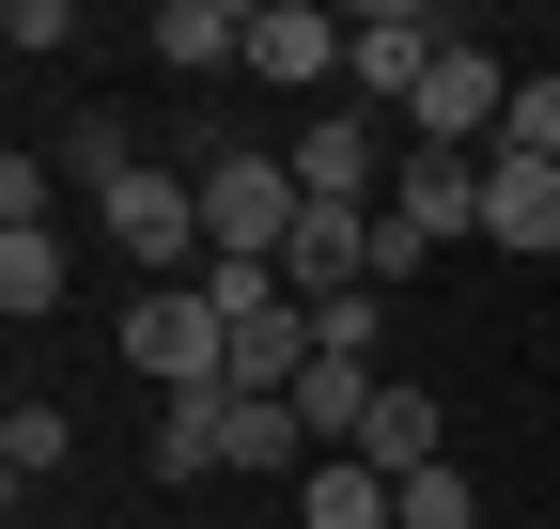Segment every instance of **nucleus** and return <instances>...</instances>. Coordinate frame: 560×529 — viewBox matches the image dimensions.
Masks as SVG:
<instances>
[{
    "label": "nucleus",
    "mask_w": 560,
    "mask_h": 529,
    "mask_svg": "<svg viewBox=\"0 0 560 529\" xmlns=\"http://www.w3.org/2000/svg\"><path fill=\"white\" fill-rule=\"evenodd\" d=\"M219 358H234V327H219V296H202V281H140V296H125V374L156 389V405H187V389H234Z\"/></svg>",
    "instance_id": "f257e3e1"
},
{
    "label": "nucleus",
    "mask_w": 560,
    "mask_h": 529,
    "mask_svg": "<svg viewBox=\"0 0 560 529\" xmlns=\"http://www.w3.org/2000/svg\"><path fill=\"white\" fill-rule=\"evenodd\" d=\"M312 219L296 156H202V264H280Z\"/></svg>",
    "instance_id": "f03ea898"
},
{
    "label": "nucleus",
    "mask_w": 560,
    "mask_h": 529,
    "mask_svg": "<svg viewBox=\"0 0 560 529\" xmlns=\"http://www.w3.org/2000/svg\"><path fill=\"white\" fill-rule=\"evenodd\" d=\"M94 219L140 281H202V172H125V187H94Z\"/></svg>",
    "instance_id": "7ed1b4c3"
},
{
    "label": "nucleus",
    "mask_w": 560,
    "mask_h": 529,
    "mask_svg": "<svg viewBox=\"0 0 560 529\" xmlns=\"http://www.w3.org/2000/svg\"><path fill=\"white\" fill-rule=\"evenodd\" d=\"M452 47H467V32L436 16V0H374V16H359V47H342V94H359V109H405Z\"/></svg>",
    "instance_id": "20e7f679"
},
{
    "label": "nucleus",
    "mask_w": 560,
    "mask_h": 529,
    "mask_svg": "<svg viewBox=\"0 0 560 529\" xmlns=\"http://www.w3.org/2000/svg\"><path fill=\"white\" fill-rule=\"evenodd\" d=\"M499 109H514V79H499L482 47H452L436 79L405 94V141H420V156H499Z\"/></svg>",
    "instance_id": "39448f33"
},
{
    "label": "nucleus",
    "mask_w": 560,
    "mask_h": 529,
    "mask_svg": "<svg viewBox=\"0 0 560 529\" xmlns=\"http://www.w3.org/2000/svg\"><path fill=\"white\" fill-rule=\"evenodd\" d=\"M296 187H312V203H359V219H374V203H389V125H374L359 94H342V109H312V125H296Z\"/></svg>",
    "instance_id": "423d86ee"
},
{
    "label": "nucleus",
    "mask_w": 560,
    "mask_h": 529,
    "mask_svg": "<svg viewBox=\"0 0 560 529\" xmlns=\"http://www.w3.org/2000/svg\"><path fill=\"white\" fill-rule=\"evenodd\" d=\"M342 47H359V16H327V0H249V62H265L280 94L342 79Z\"/></svg>",
    "instance_id": "0eeeda50"
},
{
    "label": "nucleus",
    "mask_w": 560,
    "mask_h": 529,
    "mask_svg": "<svg viewBox=\"0 0 560 529\" xmlns=\"http://www.w3.org/2000/svg\"><path fill=\"white\" fill-rule=\"evenodd\" d=\"M359 468H389V483L452 468V405H436L420 374H389V389H374V421H359Z\"/></svg>",
    "instance_id": "6e6552de"
},
{
    "label": "nucleus",
    "mask_w": 560,
    "mask_h": 529,
    "mask_svg": "<svg viewBox=\"0 0 560 529\" xmlns=\"http://www.w3.org/2000/svg\"><path fill=\"white\" fill-rule=\"evenodd\" d=\"M280 281H296L312 311H327V296H359V281H374V219H359V203H312L296 249H280Z\"/></svg>",
    "instance_id": "1a4fd4ad"
},
{
    "label": "nucleus",
    "mask_w": 560,
    "mask_h": 529,
    "mask_svg": "<svg viewBox=\"0 0 560 529\" xmlns=\"http://www.w3.org/2000/svg\"><path fill=\"white\" fill-rule=\"evenodd\" d=\"M296 514L312 529H405V483L359 468V451H312V468H296Z\"/></svg>",
    "instance_id": "9d476101"
},
{
    "label": "nucleus",
    "mask_w": 560,
    "mask_h": 529,
    "mask_svg": "<svg viewBox=\"0 0 560 529\" xmlns=\"http://www.w3.org/2000/svg\"><path fill=\"white\" fill-rule=\"evenodd\" d=\"M482 249H560V172H514V156H482Z\"/></svg>",
    "instance_id": "9b49d317"
},
{
    "label": "nucleus",
    "mask_w": 560,
    "mask_h": 529,
    "mask_svg": "<svg viewBox=\"0 0 560 529\" xmlns=\"http://www.w3.org/2000/svg\"><path fill=\"white\" fill-rule=\"evenodd\" d=\"M202 62H249V0H156V79H202Z\"/></svg>",
    "instance_id": "f8f14e48"
},
{
    "label": "nucleus",
    "mask_w": 560,
    "mask_h": 529,
    "mask_svg": "<svg viewBox=\"0 0 560 529\" xmlns=\"http://www.w3.org/2000/svg\"><path fill=\"white\" fill-rule=\"evenodd\" d=\"M374 389H389V374H359V358H312V374H296V436H327V451H359V421H374Z\"/></svg>",
    "instance_id": "ddd939ff"
},
{
    "label": "nucleus",
    "mask_w": 560,
    "mask_h": 529,
    "mask_svg": "<svg viewBox=\"0 0 560 529\" xmlns=\"http://www.w3.org/2000/svg\"><path fill=\"white\" fill-rule=\"evenodd\" d=\"M140 451H156V483H202V468H219V389L156 405V421H140Z\"/></svg>",
    "instance_id": "4468645a"
},
{
    "label": "nucleus",
    "mask_w": 560,
    "mask_h": 529,
    "mask_svg": "<svg viewBox=\"0 0 560 529\" xmlns=\"http://www.w3.org/2000/svg\"><path fill=\"white\" fill-rule=\"evenodd\" d=\"M296 405H249V389H219V468H296Z\"/></svg>",
    "instance_id": "2eb2a0df"
},
{
    "label": "nucleus",
    "mask_w": 560,
    "mask_h": 529,
    "mask_svg": "<svg viewBox=\"0 0 560 529\" xmlns=\"http://www.w3.org/2000/svg\"><path fill=\"white\" fill-rule=\"evenodd\" d=\"M499 156H514V172H560V62H529V79H514V109H499Z\"/></svg>",
    "instance_id": "dca6fc26"
},
{
    "label": "nucleus",
    "mask_w": 560,
    "mask_h": 529,
    "mask_svg": "<svg viewBox=\"0 0 560 529\" xmlns=\"http://www.w3.org/2000/svg\"><path fill=\"white\" fill-rule=\"evenodd\" d=\"M62 436H79V421H62L47 389H16V405H0V468H16V498H32V483L62 468Z\"/></svg>",
    "instance_id": "f3484780"
},
{
    "label": "nucleus",
    "mask_w": 560,
    "mask_h": 529,
    "mask_svg": "<svg viewBox=\"0 0 560 529\" xmlns=\"http://www.w3.org/2000/svg\"><path fill=\"white\" fill-rule=\"evenodd\" d=\"M0 311H16V327L62 311V234H0Z\"/></svg>",
    "instance_id": "a211bd4d"
},
{
    "label": "nucleus",
    "mask_w": 560,
    "mask_h": 529,
    "mask_svg": "<svg viewBox=\"0 0 560 529\" xmlns=\"http://www.w3.org/2000/svg\"><path fill=\"white\" fill-rule=\"evenodd\" d=\"M312 343H327V358H359V374H389V281L327 296V311H312Z\"/></svg>",
    "instance_id": "6ab92c4d"
},
{
    "label": "nucleus",
    "mask_w": 560,
    "mask_h": 529,
    "mask_svg": "<svg viewBox=\"0 0 560 529\" xmlns=\"http://www.w3.org/2000/svg\"><path fill=\"white\" fill-rule=\"evenodd\" d=\"M62 172H79V187H125L140 156H125V125H109V109H79V125H62Z\"/></svg>",
    "instance_id": "aec40b11"
},
{
    "label": "nucleus",
    "mask_w": 560,
    "mask_h": 529,
    "mask_svg": "<svg viewBox=\"0 0 560 529\" xmlns=\"http://www.w3.org/2000/svg\"><path fill=\"white\" fill-rule=\"evenodd\" d=\"M405 529H482V483H467V468H420V483H405Z\"/></svg>",
    "instance_id": "412c9836"
},
{
    "label": "nucleus",
    "mask_w": 560,
    "mask_h": 529,
    "mask_svg": "<svg viewBox=\"0 0 560 529\" xmlns=\"http://www.w3.org/2000/svg\"><path fill=\"white\" fill-rule=\"evenodd\" d=\"M0 47H32V62H47V47H79V0H16V16H0Z\"/></svg>",
    "instance_id": "4be33fe9"
}]
</instances>
